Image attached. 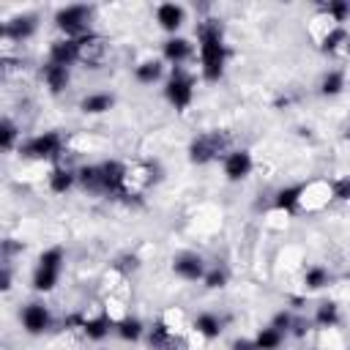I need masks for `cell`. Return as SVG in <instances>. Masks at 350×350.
<instances>
[{
  "label": "cell",
  "instance_id": "cell-1",
  "mask_svg": "<svg viewBox=\"0 0 350 350\" xmlns=\"http://www.w3.org/2000/svg\"><path fill=\"white\" fill-rule=\"evenodd\" d=\"M197 38H200V60H202V77L208 82H219L221 71H224V60H227V49H224V38H221V25L216 19H205L197 27Z\"/></svg>",
  "mask_w": 350,
  "mask_h": 350
},
{
  "label": "cell",
  "instance_id": "cell-2",
  "mask_svg": "<svg viewBox=\"0 0 350 350\" xmlns=\"http://www.w3.org/2000/svg\"><path fill=\"white\" fill-rule=\"evenodd\" d=\"M90 14L93 11L88 5H66L55 14V25L66 38H82V36L93 33L90 30Z\"/></svg>",
  "mask_w": 350,
  "mask_h": 350
},
{
  "label": "cell",
  "instance_id": "cell-3",
  "mask_svg": "<svg viewBox=\"0 0 350 350\" xmlns=\"http://www.w3.org/2000/svg\"><path fill=\"white\" fill-rule=\"evenodd\" d=\"M60 271H63V249L52 246L46 249L41 257H38V268L33 273V287L41 290V293H49L57 279H60Z\"/></svg>",
  "mask_w": 350,
  "mask_h": 350
},
{
  "label": "cell",
  "instance_id": "cell-4",
  "mask_svg": "<svg viewBox=\"0 0 350 350\" xmlns=\"http://www.w3.org/2000/svg\"><path fill=\"white\" fill-rule=\"evenodd\" d=\"M164 96H167V101H170L175 109H186V107L191 104V98H194V79H191L180 66H175L172 74H170V79H167Z\"/></svg>",
  "mask_w": 350,
  "mask_h": 350
},
{
  "label": "cell",
  "instance_id": "cell-5",
  "mask_svg": "<svg viewBox=\"0 0 350 350\" xmlns=\"http://www.w3.org/2000/svg\"><path fill=\"white\" fill-rule=\"evenodd\" d=\"M60 148H63V137L57 131H44V134L27 139L19 148V153L27 156V159H52V156L60 153Z\"/></svg>",
  "mask_w": 350,
  "mask_h": 350
},
{
  "label": "cell",
  "instance_id": "cell-6",
  "mask_svg": "<svg viewBox=\"0 0 350 350\" xmlns=\"http://www.w3.org/2000/svg\"><path fill=\"white\" fill-rule=\"evenodd\" d=\"M221 148H224V134H219V131H205V134H200V137L189 145V159H191L194 164H208L211 159H216V156L221 153Z\"/></svg>",
  "mask_w": 350,
  "mask_h": 350
},
{
  "label": "cell",
  "instance_id": "cell-7",
  "mask_svg": "<svg viewBox=\"0 0 350 350\" xmlns=\"http://www.w3.org/2000/svg\"><path fill=\"white\" fill-rule=\"evenodd\" d=\"M98 172H101V191H109V194H123L126 191V167L120 161H104L98 164Z\"/></svg>",
  "mask_w": 350,
  "mask_h": 350
},
{
  "label": "cell",
  "instance_id": "cell-8",
  "mask_svg": "<svg viewBox=\"0 0 350 350\" xmlns=\"http://www.w3.org/2000/svg\"><path fill=\"white\" fill-rule=\"evenodd\" d=\"M19 317H22V325H25L27 334H44L49 328V309L44 304H38V301L27 304Z\"/></svg>",
  "mask_w": 350,
  "mask_h": 350
},
{
  "label": "cell",
  "instance_id": "cell-9",
  "mask_svg": "<svg viewBox=\"0 0 350 350\" xmlns=\"http://www.w3.org/2000/svg\"><path fill=\"white\" fill-rule=\"evenodd\" d=\"M172 271L186 282H197L205 276V262L200 254H178L172 260Z\"/></svg>",
  "mask_w": 350,
  "mask_h": 350
},
{
  "label": "cell",
  "instance_id": "cell-10",
  "mask_svg": "<svg viewBox=\"0 0 350 350\" xmlns=\"http://www.w3.org/2000/svg\"><path fill=\"white\" fill-rule=\"evenodd\" d=\"M49 63L55 66H71V63H79V46L74 38H60V41H52L49 44Z\"/></svg>",
  "mask_w": 350,
  "mask_h": 350
},
{
  "label": "cell",
  "instance_id": "cell-11",
  "mask_svg": "<svg viewBox=\"0 0 350 350\" xmlns=\"http://www.w3.org/2000/svg\"><path fill=\"white\" fill-rule=\"evenodd\" d=\"M183 16H186V11H183V5H178V3H161V5L156 8V22H159V27L167 30V33H175V30L183 25Z\"/></svg>",
  "mask_w": 350,
  "mask_h": 350
},
{
  "label": "cell",
  "instance_id": "cell-12",
  "mask_svg": "<svg viewBox=\"0 0 350 350\" xmlns=\"http://www.w3.org/2000/svg\"><path fill=\"white\" fill-rule=\"evenodd\" d=\"M252 172V156L246 153V150H232V153H227V159H224V175L230 178V180H241V178H246Z\"/></svg>",
  "mask_w": 350,
  "mask_h": 350
},
{
  "label": "cell",
  "instance_id": "cell-13",
  "mask_svg": "<svg viewBox=\"0 0 350 350\" xmlns=\"http://www.w3.org/2000/svg\"><path fill=\"white\" fill-rule=\"evenodd\" d=\"M3 33H5L8 38H14V41H25V38H30V36L36 33V16H33V14L14 16L11 22H5Z\"/></svg>",
  "mask_w": 350,
  "mask_h": 350
},
{
  "label": "cell",
  "instance_id": "cell-14",
  "mask_svg": "<svg viewBox=\"0 0 350 350\" xmlns=\"http://www.w3.org/2000/svg\"><path fill=\"white\" fill-rule=\"evenodd\" d=\"M161 52H164V60H170L172 68H175V66H180L191 55V44L186 38H180V36H172V38L164 41V49Z\"/></svg>",
  "mask_w": 350,
  "mask_h": 350
},
{
  "label": "cell",
  "instance_id": "cell-15",
  "mask_svg": "<svg viewBox=\"0 0 350 350\" xmlns=\"http://www.w3.org/2000/svg\"><path fill=\"white\" fill-rule=\"evenodd\" d=\"M41 77H44V82H46V88H49L52 93H60V90L68 85V79H71V74H68L66 66H55V63H49V60H46V66L41 68Z\"/></svg>",
  "mask_w": 350,
  "mask_h": 350
},
{
  "label": "cell",
  "instance_id": "cell-16",
  "mask_svg": "<svg viewBox=\"0 0 350 350\" xmlns=\"http://www.w3.org/2000/svg\"><path fill=\"white\" fill-rule=\"evenodd\" d=\"M115 104V96L112 93H90L79 101V109L88 112V115H101V112H109Z\"/></svg>",
  "mask_w": 350,
  "mask_h": 350
},
{
  "label": "cell",
  "instance_id": "cell-17",
  "mask_svg": "<svg viewBox=\"0 0 350 350\" xmlns=\"http://www.w3.org/2000/svg\"><path fill=\"white\" fill-rule=\"evenodd\" d=\"M150 347L153 350H175V334L170 331L167 323H153L150 328Z\"/></svg>",
  "mask_w": 350,
  "mask_h": 350
},
{
  "label": "cell",
  "instance_id": "cell-18",
  "mask_svg": "<svg viewBox=\"0 0 350 350\" xmlns=\"http://www.w3.org/2000/svg\"><path fill=\"white\" fill-rule=\"evenodd\" d=\"M74 180H77V175H74L68 167H55V170L49 172V189H52L55 194H66V191L74 186Z\"/></svg>",
  "mask_w": 350,
  "mask_h": 350
},
{
  "label": "cell",
  "instance_id": "cell-19",
  "mask_svg": "<svg viewBox=\"0 0 350 350\" xmlns=\"http://www.w3.org/2000/svg\"><path fill=\"white\" fill-rule=\"evenodd\" d=\"M194 328H197L202 336H208V339H216V336L221 334V317H216L213 312H202V314H197V320H194Z\"/></svg>",
  "mask_w": 350,
  "mask_h": 350
},
{
  "label": "cell",
  "instance_id": "cell-20",
  "mask_svg": "<svg viewBox=\"0 0 350 350\" xmlns=\"http://www.w3.org/2000/svg\"><path fill=\"white\" fill-rule=\"evenodd\" d=\"M282 342H284V334H282L279 328H273V325L260 328L257 336H254V345H257L260 350H279Z\"/></svg>",
  "mask_w": 350,
  "mask_h": 350
},
{
  "label": "cell",
  "instance_id": "cell-21",
  "mask_svg": "<svg viewBox=\"0 0 350 350\" xmlns=\"http://www.w3.org/2000/svg\"><path fill=\"white\" fill-rule=\"evenodd\" d=\"M301 194H304V186H287V189H279L273 205H276L279 211H295V205L301 202Z\"/></svg>",
  "mask_w": 350,
  "mask_h": 350
},
{
  "label": "cell",
  "instance_id": "cell-22",
  "mask_svg": "<svg viewBox=\"0 0 350 350\" xmlns=\"http://www.w3.org/2000/svg\"><path fill=\"white\" fill-rule=\"evenodd\" d=\"M79 325L90 339H104L112 328V320L107 314H101V317H93V320H79Z\"/></svg>",
  "mask_w": 350,
  "mask_h": 350
},
{
  "label": "cell",
  "instance_id": "cell-23",
  "mask_svg": "<svg viewBox=\"0 0 350 350\" xmlns=\"http://www.w3.org/2000/svg\"><path fill=\"white\" fill-rule=\"evenodd\" d=\"M134 77H137V82H142V85H153V82L161 77V63H159V60H145V63H139V66L134 68Z\"/></svg>",
  "mask_w": 350,
  "mask_h": 350
},
{
  "label": "cell",
  "instance_id": "cell-24",
  "mask_svg": "<svg viewBox=\"0 0 350 350\" xmlns=\"http://www.w3.org/2000/svg\"><path fill=\"white\" fill-rule=\"evenodd\" d=\"M323 14H325L331 22H336V25L342 27V22H347V19H350V3H347V0L325 3V5H323Z\"/></svg>",
  "mask_w": 350,
  "mask_h": 350
},
{
  "label": "cell",
  "instance_id": "cell-25",
  "mask_svg": "<svg viewBox=\"0 0 350 350\" xmlns=\"http://www.w3.org/2000/svg\"><path fill=\"white\" fill-rule=\"evenodd\" d=\"M347 38H350L347 30L336 25V27H331V30L323 36V44H320V46H323V52H336L342 44H347Z\"/></svg>",
  "mask_w": 350,
  "mask_h": 350
},
{
  "label": "cell",
  "instance_id": "cell-26",
  "mask_svg": "<svg viewBox=\"0 0 350 350\" xmlns=\"http://www.w3.org/2000/svg\"><path fill=\"white\" fill-rule=\"evenodd\" d=\"M336 320H339V309H336L334 301H325V304L317 306V314H314V323H317V325L331 328V325H336Z\"/></svg>",
  "mask_w": 350,
  "mask_h": 350
},
{
  "label": "cell",
  "instance_id": "cell-27",
  "mask_svg": "<svg viewBox=\"0 0 350 350\" xmlns=\"http://www.w3.org/2000/svg\"><path fill=\"white\" fill-rule=\"evenodd\" d=\"M342 88H345V74L342 71H328L323 77V82H320V93L323 96H336V93H342Z\"/></svg>",
  "mask_w": 350,
  "mask_h": 350
},
{
  "label": "cell",
  "instance_id": "cell-28",
  "mask_svg": "<svg viewBox=\"0 0 350 350\" xmlns=\"http://www.w3.org/2000/svg\"><path fill=\"white\" fill-rule=\"evenodd\" d=\"M77 180H79L85 189H90V191H101V172H98V164L82 167L79 175H77Z\"/></svg>",
  "mask_w": 350,
  "mask_h": 350
},
{
  "label": "cell",
  "instance_id": "cell-29",
  "mask_svg": "<svg viewBox=\"0 0 350 350\" xmlns=\"http://www.w3.org/2000/svg\"><path fill=\"white\" fill-rule=\"evenodd\" d=\"M304 282H306L309 290H320V287H325V284L331 282V273H328L325 268H320V265H312V268L306 271Z\"/></svg>",
  "mask_w": 350,
  "mask_h": 350
},
{
  "label": "cell",
  "instance_id": "cell-30",
  "mask_svg": "<svg viewBox=\"0 0 350 350\" xmlns=\"http://www.w3.org/2000/svg\"><path fill=\"white\" fill-rule=\"evenodd\" d=\"M118 334H120L126 342H129V339L134 342V339H139V334H142V323L134 320V317H126V320L118 323Z\"/></svg>",
  "mask_w": 350,
  "mask_h": 350
},
{
  "label": "cell",
  "instance_id": "cell-31",
  "mask_svg": "<svg viewBox=\"0 0 350 350\" xmlns=\"http://www.w3.org/2000/svg\"><path fill=\"white\" fill-rule=\"evenodd\" d=\"M14 139H16V126L5 118L0 123V145H3V150H11L14 148Z\"/></svg>",
  "mask_w": 350,
  "mask_h": 350
},
{
  "label": "cell",
  "instance_id": "cell-32",
  "mask_svg": "<svg viewBox=\"0 0 350 350\" xmlns=\"http://www.w3.org/2000/svg\"><path fill=\"white\" fill-rule=\"evenodd\" d=\"M202 282H205V287H208V290H219V287H224L227 273H224L221 268H211V271H205Z\"/></svg>",
  "mask_w": 350,
  "mask_h": 350
},
{
  "label": "cell",
  "instance_id": "cell-33",
  "mask_svg": "<svg viewBox=\"0 0 350 350\" xmlns=\"http://www.w3.org/2000/svg\"><path fill=\"white\" fill-rule=\"evenodd\" d=\"M331 194L336 200H350V175H342L331 183Z\"/></svg>",
  "mask_w": 350,
  "mask_h": 350
},
{
  "label": "cell",
  "instance_id": "cell-34",
  "mask_svg": "<svg viewBox=\"0 0 350 350\" xmlns=\"http://www.w3.org/2000/svg\"><path fill=\"white\" fill-rule=\"evenodd\" d=\"M271 325H273V328H279L282 334H287V331L293 328V317H290L287 312H279V314L273 317V323H271Z\"/></svg>",
  "mask_w": 350,
  "mask_h": 350
},
{
  "label": "cell",
  "instance_id": "cell-35",
  "mask_svg": "<svg viewBox=\"0 0 350 350\" xmlns=\"http://www.w3.org/2000/svg\"><path fill=\"white\" fill-rule=\"evenodd\" d=\"M232 350H260V347L254 345V339H235L232 342Z\"/></svg>",
  "mask_w": 350,
  "mask_h": 350
},
{
  "label": "cell",
  "instance_id": "cell-36",
  "mask_svg": "<svg viewBox=\"0 0 350 350\" xmlns=\"http://www.w3.org/2000/svg\"><path fill=\"white\" fill-rule=\"evenodd\" d=\"M0 287H3V290H8V287H11V271H8V265L0 271Z\"/></svg>",
  "mask_w": 350,
  "mask_h": 350
},
{
  "label": "cell",
  "instance_id": "cell-37",
  "mask_svg": "<svg viewBox=\"0 0 350 350\" xmlns=\"http://www.w3.org/2000/svg\"><path fill=\"white\" fill-rule=\"evenodd\" d=\"M345 49H347V55H350V38H347V44H345Z\"/></svg>",
  "mask_w": 350,
  "mask_h": 350
},
{
  "label": "cell",
  "instance_id": "cell-38",
  "mask_svg": "<svg viewBox=\"0 0 350 350\" xmlns=\"http://www.w3.org/2000/svg\"><path fill=\"white\" fill-rule=\"evenodd\" d=\"M345 139H347V142H350V129H347V134H345Z\"/></svg>",
  "mask_w": 350,
  "mask_h": 350
}]
</instances>
